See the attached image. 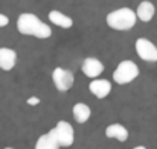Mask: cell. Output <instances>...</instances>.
Segmentation results:
<instances>
[{
    "label": "cell",
    "instance_id": "5b68a950",
    "mask_svg": "<svg viewBox=\"0 0 157 149\" xmlns=\"http://www.w3.org/2000/svg\"><path fill=\"white\" fill-rule=\"evenodd\" d=\"M134 47H136V52H137L140 59L148 61V62H156L157 61V47L148 38H137Z\"/></svg>",
    "mask_w": 157,
    "mask_h": 149
},
{
    "label": "cell",
    "instance_id": "9c48e42d",
    "mask_svg": "<svg viewBox=\"0 0 157 149\" xmlns=\"http://www.w3.org/2000/svg\"><path fill=\"white\" fill-rule=\"evenodd\" d=\"M15 62H17L15 50L9 47H0V70L9 72L15 67Z\"/></svg>",
    "mask_w": 157,
    "mask_h": 149
},
{
    "label": "cell",
    "instance_id": "ba28073f",
    "mask_svg": "<svg viewBox=\"0 0 157 149\" xmlns=\"http://www.w3.org/2000/svg\"><path fill=\"white\" fill-rule=\"evenodd\" d=\"M89 88L98 99H104L111 91V82L108 79H93L89 84Z\"/></svg>",
    "mask_w": 157,
    "mask_h": 149
},
{
    "label": "cell",
    "instance_id": "7c38bea8",
    "mask_svg": "<svg viewBox=\"0 0 157 149\" xmlns=\"http://www.w3.org/2000/svg\"><path fill=\"white\" fill-rule=\"evenodd\" d=\"M136 14H137V18H139L140 21L148 23V21H151V20H153V17H154V14H156V6H154L151 2L144 0V2H140V3H139Z\"/></svg>",
    "mask_w": 157,
    "mask_h": 149
},
{
    "label": "cell",
    "instance_id": "2e32d148",
    "mask_svg": "<svg viewBox=\"0 0 157 149\" xmlns=\"http://www.w3.org/2000/svg\"><path fill=\"white\" fill-rule=\"evenodd\" d=\"M28 103H29V105H32V106H35V105H38V103H40V99H38V98H35V96H32V98H29V99H28Z\"/></svg>",
    "mask_w": 157,
    "mask_h": 149
},
{
    "label": "cell",
    "instance_id": "ac0fdd59",
    "mask_svg": "<svg viewBox=\"0 0 157 149\" xmlns=\"http://www.w3.org/2000/svg\"><path fill=\"white\" fill-rule=\"evenodd\" d=\"M3 149H14V148H3Z\"/></svg>",
    "mask_w": 157,
    "mask_h": 149
},
{
    "label": "cell",
    "instance_id": "3957f363",
    "mask_svg": "<svg viewBox=\"0 0 157 149\" xmlns=\"http://www.w3.org/2000/svg\"><path fill=\"white\" fill-rule=\"evenodd\" d=\"M137 76H139V67L136 65V62H133L131 59H125L121 61L119 65L116 67L113 73V81L119 85H125L133 82Z\"/></svg>",
    "mask_w": 157,
    "mask_h": 149
},
{
    "label": "cell",
    "instance_id": "6da1fadb",
    "mask_svg": "<svg viewBox=\"0 0 157 149\" xmlns=\"http://www.w3.org/2000/svg\"><path fill=\"white\" fill-rule=\"evenodd\" d=\"M17 29L21 35L35 37L40 40H46L52 35V29L49 28V24L41 21L35 14H29V12H23L18 15Z\"/></svg>",
    "mask_w": 157,
    "mask_h": 149
},
{
    "label": "cell",
    "instance_id": "7a4b0ae2",
    "mask_svg": "<svg viewBox=\"0 0 157 149\" xmlns=\"http://www.w3.org/2000/svg\"><path fill=\"white\" fill-rule=\"evenodd\" d=\"M137 20V14L131 8H119L107 15L108 28L114 31H130Z\"/></svg>",
    "mask_w": 157,
    "mask_h": 149
},
{
    "label": "cell",
    "instance_id": "9a60e30c",
    "mask_svg": "<svg viewBox=\"0 0 157 149\" xmlns=\"http://www.w3.org/2000/svg\"><path fill=\"white\" fill-rule=\"evenodd\" d=\"M8 24H9V18L5 14H0V28H5Z\"/></svg>",
    "mask_w": 157,
    "mask_h": 149
},
{
    "label": "cell",
    "instance_id": "52a82bcc",
    "mask_svg": "<svg viewBox=\"0 0 157 149\" xmlns=\"http://www.w3.org/2000/svg\"><path fill=\"white\" fill-rule=\"evenodd\" d=\"M81 70H82V73H84L87 78L95 79V78H98V76L104 72V64H102L98 58L90 56V58H86V59L82 61Z\"/></svg>",
    "mask_w": 157,
    "mask_h": 149
},
{
    "label": "cell",
    "instance_id": "8fae6325",
    "mask_svg": "<svg viewBox=\"0 0 157 149\" xmlns=\"http://www.w3.org/2000/svg\"><path fill=\"white\" fill-rule=\"evenodd\" d=\"M105 137L114 139L117 142H125L128 139V129L121 123H111L105 128Z\"/></svg>",
    "mask_w": 157,
    "mask_h": 149
},
{
    "label": "cell",
    "instance_id": "30bf717a",
    "mask_svg": "<svg viewBox=\"0 0 157 149\" xmlns=\"http://www.w3.org/2000/svg\"><path fill=\"white\" fill-rule=\"evenodd\" d=\"M61 145L56 139V134H55V129L48 131L46 134L40 136L37 143H35V149H59Z\"/></svg>",
    "mask_w": 157,
    "mask_h": 149
},
{
    "label": "cell",
    "instance_id": "4fadbf2b",
    "mask_svg": "<svg viewBox=\"0 0 157 149\" xmlns=\"http://www.w3.org/2000/svg\"><path fill=\"white\" fill-rule=\"evenodd\" d=\"M72 114H73V119H75L78 123H86V122L90 119V116H92V110H90L89 105H86V103H82V102H78V103L73 105Z\"/></svg>",
    "mask_w": 157,
    "mask_h": 149
},
{
    "label": "cell",
    "instance_id": "5bb4252c",
    "mask_svg": "<svg viewBox=\"0 0 157 149\" xmlns=\"http://www.w3.org/2000/svg\"><path fill=\"white\" fill-rule=\"evenodd\" d=\"M48 17H49V20L52 21L53 24L58 26V28L70 29V28L73 26V20H72L69 15H66V14H63V12H59V11H51Z\"/></svg>",
    "mask_w": 157,
    "mask_h": 149
},
{
    "label": "cell",
    "instance_id": "277c9868",
    "mask_svg": "<svg viewBox=\"0 0 157 149\" xmlns=\"http://www.w3.org/2000/svg\"><path fill=\"white\" fill-rule=\"evenodd\" d=\"M52 81L53 85L58 91L61 93H66L72 88L73 85V81H75V76L70 70H66V69H61V67H56L52 72Z\"/></svg>",
    "mask_w": 157,
    "mask_h": 149
},
{
    "label": "cell",
    "instance_id": "8992f818",
    "mask_svg": "<svg viewBox=\"0 0 157 149\" xmlns=\"http://www.w3.org/2000/svg\"><path fill=\"white\" fill-rule=\"evenodd\" d=\"M55 134H56V139L59 142L61 146L64 148H69L73 145V140H75V131L72 128V125L66 120H59L56 125H55Z\"/></svg>",
    "mask_w": 157,
    "mask_h": 149
},
{
    "label": "cell",
    "instance_id": "e0dca14e",
    "mask_svg": "<svg viewBox=\"0 0 157 149\" xmlns=\"http://www.w3.org/2000/svg\"><path fill=\"white\" fill-rule=\"evenodd\" d=\"M133 149H147L145 146H136V148H133Z\"/></svg>",
    "mask_w": 157,
    "mask_h": 149
}]
</instances>
